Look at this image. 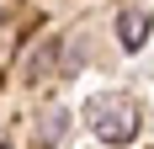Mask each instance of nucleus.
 <instances>
[{
	"label": "nucleus",
	"instance_id": "obj_3",
	"mask_svg": "<svg viewBox=\"0 0 154 149\" xmlns=\"http://www.w3.org/2000/svg\"><path fill=\"white\" fill-rule=\"evenodd\" d=\"M64 128H69V112H64V106L37 112V149H53V144L64 138Z\"/></svg>",
	"mask_w": 154,
	"mask_h": 149
},
{
	"label": "nucleus",
	"instance_id": "obj_1",
	"mask_svg": "<svg viewBox=\"0 0 154 149\" xmlns=\"http://www.w3.org/2000/svg\"><path fill=\"white\" fill-rule=\"evenodd\" d=\"M85 122H91V133L101 144H128L138 133V101L128 90H96L85 101Z\"/></svg>",
	"mask_w": 154,
	"mask_h": 149
},
{
	"label": "nucleus",
	"instance_id": "obj_4",
	"mask_svg": "<svg viewBox=\"0 0 154 149\" xmlns=\"http://www.w3.org/2000/svg\"><path fill=\"white\" fill-rule=\"evenodd\" d=\"M0 149H11V144H0Z\"/></svg>",
	"mask_w": 154,
	"mask_h": 149
},
{
	"label": "nucleus",
	"instance_id": "obj_2",
	"mask_svg": "<svg viewBox=\"0 0 154 149\" xmlns=\"http://www.w3.org/2000/svg\"><path fill=\"white\" fill-rule=\"evenodd\" d=\"M149 32H154V11H138V5H128V11L117 16V43H122L128 53H138V48L149 43Z\"/></svg>",
	"mask_w": 154,
	"mask_h": 149
}]
</instances>
